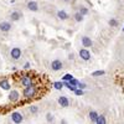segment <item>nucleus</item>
<instances>
[{
	"instance_id": "25",
	"label": "nucleus",
	"mask_w": 124,
	"mask_h": 124,
	"mask_svg": "<svg viewBox=\"0 0 124 124\" xmlns=\"http://www.w3.org/2000/svg\"><path fill=\"white\" fill-rule=\"evenodd\" d=\"M68 82H70V83H71L72 86H75V87H77V85H78V82H79V81H77V79H76V78L73 77V78H72L71 81H68Z\"/></svg>"
},
{
	"instance_id": "1",
	"label": "nucleus",
	"mask_w": 124,
	"mask_h": 124,
	"mask_svg": "<svg viewBox=\"0 0 124 124\" xmlns=\"http://www.w3.org/2000/svg\"><path fill=\"white\" fill-rule=\"evenodd\" d=\"M23 94H24V97H25L26 99H32V98H35L36 94H37V88H36V86H35V85H30V86L25 87Z\"/></svg>"
},
{
	"instance_id": "6",
	"label": "nucleus",
	"mask_w": 124,
	"mask_h": 124,
	"mask_svg": "<svg viewBox=\"0 0 124 124\" xmlns=\"http://www.w3.org/2000/svg\"><path fill=\"white\" fill-rule=\"evenodd\" d=\"M19 99H20V93H19V91H16V89L10 91L9 101H10V102H13V103H15V102H17Z\"/></svg>"
},
{
	"instance_id": "12",
	"label": "nucleus",
	"mask_w": 124,
	"mask_h": 124,
	"mask_svg": "<svg viewBox=\"0 0 124 124\" xmlns=\"http://www.w3.org/2000/svg\"><path fill=\"white\" fill-rule=\"evenodd\" d=\"M82 45H83V47H91L92 46V40L88 36H83L82 37Z\"/></svg>"
},
{
	"instance_id": "20",
	"label": "nucleus",
	"mask_w": 124,
	"mask_h": 124,
	"mask_svg": "<svg viewBox=\"0 0 124 124\" xmlns=\"http://www.w3.org/2000/svg\"><path fill=\"white\" fill-rule=\"evenodd\" d=\"M104 73H106L104 71H94V72H93V73H92V77H98V76H103Z\"/></svg>"
},
{
	"instance_id": "19",
	"label": "nucleus",
	"mask_w": 124,
	"mask_h": 124,
	"mask_svg": "<svg viewBox=\"0 0 124 124\" xmlns=\"http://www.w3.org/2000/svg\"><path fill=\"white\" fill-rule=\"evenodd\" d=\"M46 120H47L48 123H51V122L55 120V117H54L52 113H47V114H46Z\"/></svg>"
},
{
	"instance_id": "7",
	"label": "nucleus",
	"mask_w": 124,
	"mask_h": 124,
	"mask_svg": "<svg viewBox=\"0 0 124 124\" xmlns=\"http://www.w3.org/2000/svg\"><path fill=\"white\" fill-rule=\"evenodd\" d=\"M79 57L83 61H89L91 60V52L87 48H82V50H79Z\"/></svg>"
},
{
	"instance_id": "26",
	"label": "nucleus",
	"mask_w": 124,
	"mask_h": 124,
	"mask_svg": "<svg viewBox=\"0 0 124 124\" xmlns=\"http://www.w3.org/2000/svg\"><path fill=\"white\" fill-rule=\"evenodd\" d=\"M75 94H76V96H82V94H83V89H81V88H76Z\"/></svg>"
},
{
	"instance_id": "10",
	"label": "nucleus",
	"mask_w": 124,
	"mask_h": 124,
	"mask_svg": "<svg viewBox=\"0 0 124 124\" xmlns=\"http://www.w3.org/2000/svg\"><path fill=\"white\" fill-rule=\"evenodd\" d=\"M57 102H58V104H60L61 107H65V108H66V107L70 106V101H68V98L65 97V96H61Z\"/></svg>"
},
{
	"instance_id": "13",
	"label": "nucleus",
	"mask_w": 124,
	"mask_h": 124,
	"mask_svg": "<svg viewBox=\"0 0 124 124\" xmlns=\"http://www.w3.org/2000/svg\"><path fill=\"white\" fill-rule=\"evenodd\" d=\"M20 17H21V13L20 11H13L11 15H10V19H11L13 21H19Z\"/></svg>"
},
{
	"instance_id": "23",
	"label": "nucleus",
	"mask_w": 124,
	"mask_h": 124,
	"mask_svg": "<svg viewBox=\"0 0 124 124\" xmlns=\"http://www.w3.org/2000/svg\"><path fill=\"white\" fill-rule=\"evenodd\" d=\"M30 112L32 113V114H36V113L39 112V108H37L36 106H31V107H30Z\"/></svg>"
},
{
	"instance_id": "18",
	"label": "nucleus",
	"mask_w": 124,
	"mask_h": 124,
	"mask_svg": "<svg viewBox=\"0 0 124 124\" xmlns=\"http://www.w3.org/2000/svg\"><path fill=\"white\" fill-rule=\"evenodd\" d=\"M54 87H55L56 89H58V91L62 89V87H63V82H62V81H61V82H55V83H54Z\"/></svg>"
},
{
	"instance_id": "11",
	"label": "nucleus",
	"mask_w": 124,
	"mask_h": 124,
	"mask_svg": "<svg viewBox=\"0 0 124 124\" xmlns=\"http://www.w3.org/2000/svg\"><path fill=\"white\" fill-rule=\"evenodd\" d=\"M27 9L30 10V11H37L39 10V5L36 1H29L27 3Z\"/></svg>"
},
{
	"instance_id": "2",
	"label": "nucleus",
	"mask_w": 124,
	"mask_h": 124,
	"mask_svg": "<svg viewBox=\"0 0 124 124\" xmlns=\"http://www.w3.org/2000/svg\"><path fill=\"white\" fill-rule=\"evenodd\" d=\"M20 85L23 87H27L30 85H34V78L30 75H24V76L20 77Z\"/></svg>"
},
{
	"instance_id": "29",
	"label": "nucleus",
	"mask_w": 124,
	"mask_h": 124,
	"mask_svg": "<svg viewBox=\"0 0 124 124\" xmlns=\"http://www.w3.org/2000/svg\"><path fill=\"white\" fill-rule=\"evenodd\" d=\"M24 68H25V70H27V68H30V63H29V62H26V63H25V66H24Z\"/></svg>"
},
{
	"instance_id": "4",
	"label": "nucleus",
	"mask_w": 124,
	"mask_h": 124,
	"mask_svg": "<svg viewBox=\"0 0 124 124\" xmlns=\"http://www.w3.org/2000/svg\"><path fill=\"white\" fill-rule=\"evenodd\" d=\"M62 68H63V63H62V61H60V60H54L52 62H51V70H52V71L57 72V71H60V70H62Z\"/></svg>"
},
{
	"instance_id": "22",
	"label": "nucleus",
	"mask_w": 124,
	"mask_h": 124,
	"mask_svg": "<svg viewBox=\"0 0 124 124\" xmlns=\"http://www.w3.org/2000/svg\"><path fill=\"white\" fill-rule=\"evenodd\" d=\"M72 78H73V76H72L71 73H66L63 77H62V81H71Z\"/></svg>"
},
{
	"instance_id": "24",
	"label": "nucleus",
	"mask_w": 124,
	"mask_h": 124,
	"mask_svg": "<svg viewBox=\"0 0 124 124\" xmlns=\"http://www.w3.org/2000/svg\"><path fill=\"white\" fill-rule=\"evenodd\" d=\"M79 13L85 16V15L88 14V9H87V8H81V9H79Z\"/></svg>"
},
{
	"instance_id": "28",
	"label": "nucleus",
	"mask_w": 124,
	"mask_h": 124,
	"mask_svg": "<svg viewBox=\"0 0 124 124\" xmlns=\"http://www.w3.org/2000/svg\"><path fill=\"white\" fill-rule=\"evenodd\" d=\"M73 58H75V55L73 54H70L68 55V60H73Z\"/></svg>"
},
{
	"instance_id": "3",
	"label": "nucleus",
	"mask_w": 124,
	"mask_h": 124,
	"mask_svg": "<svg viewBox=\"0 0 124 124\" xmlns=\"http://www.w3.org/2000/svg\"><path fill=\"white\" fill-rule=\"evenodd\" d=\"M21 48L20 47H13L11 48V51H10V56H11V58L13 60H15V61H17V60H20V57H21Z\"/></svg>"
},
{
	"instance_id": "31",
	"label": "nucleus",
	"mask_w": 124,
	"mask_h": 124,
	"mask_svg": "<svg viewBox=\"0 0 124 124\" xmlns=\"http://www.w3.org/2000/svg\"><path fill=\"white\" fill-rule=\"evenodd\" d=\"M123 31H124V27H123Z\"/></svg>"
},
{
	"instance_id": "8",
	"label": "nucleus",
	"mask_w": 124,
	"mask_h": 124,
	"mask_svg": "<svg viewBox=\"0 0 124 124\" xmlns=\"http://www.w3.org/2000/svg\"><path fill=\"white\" fill-rule=\"evenodd\" d=\"M11 24L9 21H1L0 23V31H3V32H9L10 30H11Z\"/></svg>"
},
{
	"instance_id": "21",
	"label": "nucleus",
	"mask_w": 124,
	"mask_h": 124,
	"mask_svg": "<svg viewBox=\"0 0 124 124\" xmlns=\"http://www.w3.org/2000/svg\"><path fill=\"white\" fill-rule=\"evenodd\" d=\"M109 25H110L112 27H117V26H118V21H117L116 19H110V20H109Z\"/></svg>"
},
{
	"instance_id": "5",
	"label": "nucleus",
	"mask_w": 124,
	"mask_h": 124,
	"mask_svg": "<svg viewBox=\"0 0 124 124\" xmlns=\"http://www.w3.org/2000/svg\"><path fill=\"white\" fill-rule=\"evenodd\" d=\"M11 120H13L14 123L19 124V123H21V122L24 120V116H23L20 112H13V113H11Z\"/></svg>"
},
{
	"instance_id": "15",
	"label": "nucleus",
	"mask_w": 124,
	"mask_h": 124,
	"mask_svg": "<svg viewBox=\"0 0 124 124\" xmlns=\"http://www.w3.org/2000/svg\"><path fill=\"white\" fill-rule=\"evenodd\" d=\"M88 117H89V119H91L93 123H96L98 114H97V112H94V110H91V112H89V114H88Z\"/></svg>"
},
{
	"instance_id": "27",
	"label": "nucleus",
	"mask_w": 124,
	"mask_h": 124,
	"mask_svg": "<svg viewBox=\"0 0 124 124\" xmlns=\"http://www.w3.org/2000/svg\"><path fill=\"white\" fill-rule=\"evenodd\" d=\"M77 87H78V88H81V89H85V88L87 87V85H86V83H83V82H78Z\"/></svg>"
},
{
	"instance_id": "14",
	"label": "nucleus",
	"mask_w": 124,
	"mask_h": 124,
	"mask_svg": "<svg viewBox=\"0 0 124 124\" xmlns=\"http://www.w3.org/2000/svg\"><path fill=\"white\" fill-rule=\"evenodd\" d=\"M57 17L60 20H67L68 19V14L66 11H63V10H60V11L57 13Z\"/></svg>"
},
{
	"instance_id": "30",
	"label": "nucleus",
	"mask_w": 124,
	"mask_h": 124,
	"mask_svg": "<svg viewBox=\"0 0 124 124\" xmlns=\"http://www.w3.org/2000/svg\"><path fill=\"white\" fill-rule=\"evenodd\" d=\"M63 1H70V0H63Z\"/></svg>"
},
{
	"instance_id": "9",
	"label": "nucleus",
	"mask_w": 124,
	"mask_h": 124,
	"mask_svg": "<svg viewBox=\"0 0 124 124\" xmlns=\"http://www.w3.org/2000/svg\"><path fill=\"white\" fill-rule=\"evenodd\" d=\"M0 88H1L3 91H10L11 85H10V82L6 78H3V79H0Z\"/></svg>"
},
{
	"instance_id": "17",
	"label": "nucleus",
	"mask_w": 124,
	"mask_h": 124,
	"mask_svg": "<svg viewBox=\"0 0 124 124\" xmlns=\"http://www.w3.org/2000/svg\"><path fill=\"white\" fill-rule=\"evenodd\" d=\"M75 20H76L77 23H81L82 20H83V15H82L79 11H78V13H76V14H75Z\"/></svg>"
},
{
	"instance_id": "16",
	"label": "nucleus",
	"mask_w": 124,
	"mask_h": 124,
	"mask_svg": "<svg viewBox=\"0 0 124 124\" xmlns=\"http://www.w3.org/2000/svg\"><path fill=\"white\" fill-rule=\"evenodd\" d=\"M106 117L104 116H98L97 117V120H96V123L97 124H106Z\"/></svg>"
}]
</instances>
